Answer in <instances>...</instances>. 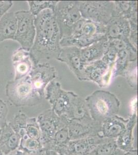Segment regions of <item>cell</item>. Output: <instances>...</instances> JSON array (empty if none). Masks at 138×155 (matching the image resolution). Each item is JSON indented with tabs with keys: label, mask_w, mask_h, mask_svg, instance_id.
Returning a JSON list of instances; mask_svg holds the SVG:
<instances>
[{
	"label": "cell",
	"mask_w": 138,
	"mask_h": 155,
	"mask_svg": "<svg viewBox=\"0 0 138 155\" xmlns=\"http://www.w3.org/2000/svg\"><path fill=\"white\" fill-rule=\"evenodd\" d=\"M13 5L11 1H0V19L11 9Z\"/></svg>",
	"instance_id": "obj_34"
},
{
	"label": "cell",
	"mask_w": 138,
	"mask_h": 155,
	"mask_svg": "<svg viewBox=\"0 0 138 155\" xmlns=\"http://www.w3.org/2000/svg\"><path fill=\"white\" fill-rule=\"evenodd\" d=\"M30 57V50L20 47L14 51L12 56V63L19 62Z\"/></svg>",
	"instance_id": "obj_33"
},
{
	"label": "cell",
	"mask_w": 138,
	"mask_h": 155,
	"mask_svg": "<svg viewBox=\"0 0 138 155\" xmlns=\"http://www.w3.org/2000/svg\"><path fill=\"white\" fill-rule=\"evenodd\" d=\"M54 13L59 29L60 39L71 36L76 23L82 18L79 1H58Z\"/></svg>",
	"instance_id": "obj_5"
},
{
	"label": "cell",
	"mask_w": 138,
	"mask_h": 155,
	"mask_svg": "<svg viewBox=\"0 0 138 155\" xmlns=\"http://www.w3.org/2000/svg\"><path fill=\"white\" fill-rule=\"evenodd\" d=\"M28 116L25 113L19 112L14 115L11 120L7 122L9 125L19 136L20 139L26 134L25 126Z\"/></svg>",
	"instance_id": "obj_26"
},
{
	"label": "cell",
	"mask_w": 138,
	"mask_h": 155,
	"mask_svg": "<svg viewBox=\"0 0 138 155\" xmlns=\"http://www.w3.org/2000/svg\"><path fill=\"white\" fill-rule=\"evenodd\" d=\"M1 129L0 150L2 155H8L17 150L21 139L8 123Z\"/></svg>",
	"instance_id": "obj_20"
},
{
	"label": "cell",
	"mask_w": 138,
	"mask_h": 155,
	"mask_svg": "<svg viewBox=\"0 0 138 155\" xmlns=\"http://www.w3.org/2000/svg\"><path fill=\"white\" fill-rule=\"evenodd\" d=\"M119 150L115 140L108 139L98 145L87 155H115Z\"/></svg>",
	"instance_id": "obj_25"
},
{
	"label": "cell",
	"mask_w": 138,
	"mask_h": 155,
	"mask_svg": "<svg viewBox=\"0 0 138 155\" xmlns=\"http://www.w3.org/2000/svg\"><path fill=\"white\" fill-rule=\"evenodd\" d=\"M8 107L6 102L0 99V128H2L7 123Z\"/></svg>",
	"instance_id": "obj_32"
},
{
	"label": "cell",
	"mask_w": 138,
	"mask_h": 155,
	"mask_svg": "<svg viewBox=\"0 0 138 155\" xmlns=\"http://www.w3.org/2000/svg\"><path fill=\"white\" fill-rule=\"evenodd\" d=\"M79 10L82 18L106 25L115 11V5L110 1H79Z\"/></svg>",
	"instance_id": "obj_6"
},
{
	"label": "cell",
	"mask_w": 138,
	"mask_h": 155,
	"mask_svg": "<svg viewBox=\"0 0 138 155\" xmlns=\"http://www.w3.org/2000/svg\"><path fill=\"white\" fill-rule=\"evenodd\" d=\"M130 28L129 22L120 15L114 12L112 17L106 25L105 36L108 40L120 39L129 41Z\"/></svg>",
	"instance_id": "obj_13"
},
{
	"label": "cell",
	"mask_w": 138,
	"mask_h": 155,
	"mask_svg": "<svg viewBox=\"0 0 138 155\" xmlns=\"http://www.w3.org/2000/svg\"><path fill=\"white\" fill-rule=\"evenodd\" d=\"M137 61L130 62L126 69L124 77H126L130 87L137 88Z\"/></svg>",
	"instance_id": "obj_30"
},
{
	"label": "cell",
	"mask_w": 138,
	"mask_h": 155,
	"mask_svg": "<svg viewBox=\"0 0 138 155\" xmlns=\"http://www.w3.org/2000/svg\"><path fill=\"white\" fill-rule=\"evenodd\" d=\"M137 124V115L133 113L128 118L126 128L123 132L115 140L117 148L124 153L131 152L134 148L133 130Z\"/></svg>",
	"instance_id": "obj_19"
},
{
	"label": "cell",
	"mask_w": 138,
	"mask_h": 155,
	"mask_svg": "<svg viewBox=\"0 0 138 155\" xmlns=\"http://www.w3.org/2000/svg\"><path fill=\"white\" fill-rule=\"evenodd\" d=\"M109 42V41H108ZM117 57V52L113 46L109 44V43L108 48L104 55L101 60L105 62L108 65L115 63Z\"/></svg>",
	"instance_id": "obj_31"
},
{
	"label": "cell",
	"mask_w": 138,
	"mask_h": 155,
	"mask_svg": "<svg viewBox=\"0 0 138 155\" xmlns=\"http://www.w3.org/2000/svg\"><path fill=\"white\" fill-rule=\"evenodd\" d=\"M5 93L9 101L18 107L35 106L42 100L34 90L28 74L21 79L8 81Z\"/></svg>",
	"instance_id": "obj_3"
},
{
	"label": "cell",
	"mask_w": 138,
	"mask_h": 155,
	"mask_svg": "<svg viewBox=\"0 0 138 155\" xmlns=\"http://www.w3.org/2000/svg\"><path fill=\"white\" fill-rule=\"evenodd\" d=\"M18 150L26 155H44L46 151L41 141L31 139L26 134L21 137Z\"/></svg>",
	"instance_id": "obj_24"
},
{
	"label": "cell",
	"mask_w": 138,
	"mask_h": 155,
	"mask_svg": "<svg viewBox=\"0 0 138 155\" xmlns=\"http://www.w3.org/2000/svg\"><path fill=\"white\" fill-rule=\"evenodd\" d=\"M17 28L15 12H7L0 19V42L8 39L14 41Z\"/></svg>",
	"instance_id": "obj_22"
},
{
	"label": "cell",
	"mask_w": 138,
	"mask_h": 155,
	"mask_svg": "<svg viewBox=\"0 0 138 155\" xmlns=\"http://www.w3.org/2000/svg\"><path fill=\"white\" fill-rule=\"evenodd\" d=\"M124 152H123L122 150H118V152H117V153L115 154V155H124Z\"/></svg>",
	"instance_id": "obj_38"
},
{
	"label": "cell",
	"mask_w": 138,
	"mask_h": 155,
	"mask_svg": "<svg viewBox=\"0 0 138 155\" xmlns=\"http://www.w3.org/2000/svg\"><path fill=\"white\" fill-rule=\"evenodd\" d=\"M85 101L92 118L100 123L117 115L121 106V102L114 94L104 90L95 91Z\"/></svg>",
	"instance_id": "obj_2"
},
{
	"label": "cell",
	"mask_w": 138,
	"mask_h": 155,
	"mask_svg": "<svg viewBox=\"0 0 138 155\" xmlns=\"http://www.w3.org/2000/svg\"><path fill=\"white\" fill-rule=\"evenodd\" d=\"M25 131L28 137L41 141V133L37 118L28 117L25 126Z\"/></svg>",
	"instance_id": "obj_29"
},
{
	"label": "cell",
	"mask_w": 138,
	"mask_h": 155,
	"mask_svg": "<svg viewBox=\"0 0 138 155\" xmlns=\"http://www.w3.org/2000/svg\"><path fill=\"white\" fill-rule=\"evenodd\" d=\"M76 95L74 92L63 89L61 84L54 80L46 87L44 97L52 106L51 109L62 117L68 111L73 99Z\"/></svg>",
	"instance_id": "obj_7"
},
{
	"label": "cell",
	"mask_w": 138,
	"mask_h": 155,
	"mask_svg": "<svg viewBox=\"0 0 138 155\" xmlns=\"http://www.w3.org/2000/svg\"><path fill=\"white\" fill-rule=\"evenodd\" d=\"M36 36L30 51L33 66L42 60H57L61 47L60 34L54 12L44 10L35 17Z\"/></svg>",
	"instance_id": "obj_1"
},
{
	"label": "cell",
	"mask_w": 138,
	"mask_h": 155,
	"mask_svg": "<svg viewBox=\"0 0 138 155\" xmlns=\"http://www.w3.org/2000/svg\"><path fill=\"white\" fill-rule=\"evenodd\" d=\"M115 63L108 65L101 59L85 65V71L88 81H92L101 87L108 86L114 76Z\"/></svg>",
	"instance_id": "obj_11"
},
{
	"label": "cell",
	"mask_w": 138,
	"mask_h": 155,
	"mask_svg": "<svg viewBox=\"0 0 138 155\" xmlns=\"http://www.w3.org/2000/svg\"><path fill=\"white\" fill-rule=\"evenodd\" d=\"M8 155H26L24 153H23L22 152H20L19 150H16V152H14L13 153H11Z\"/></svg>",
	"instance_id": "obj_37"
},
{
	"label": "cell",
	"mask_w": 138,
	"mask_h": 155,
	"mask_svg": "<svg viewBox=\"0 0 138 155\" xmlns=\"http://www.w3.org/2000/svg\"><path fill=\"white\" fill-rule=\"evenodd\" d=\"M67 127L71 140L101 134V123L95 121L91 123L70 121Z\"/></svg>",
	"instance_id": "obj_16"
},
{
	"label": "cell",
	"mask_w": 138,
	"mask_h": 155,
	"mask_svg": "<svg viewBox=\"0 0 138 155\" xmlns=\"http://www.w3.org/2000/svg\"><path fill=\"white\" fill-rule=\"evenodd\" d=\"M109 42L106 37L85 48L80 49L82 63L88 64L101 60L108 48Z\"/></svg>",
	"instance_id": "obj_18"
},
{
	"label": "cell",
	"mask_w": 138,
	"mask_h": 155,
	"mask_svg": "<svg viewBox=\"0 0 138 155\" xmlns=\"http://www.w3.org/2000/svg\"><path fill=\"white\" fill-rule=\"evenodd\" d=\"M44 155H60L59 153H57L54 152V151H52V150H46Z\"/></svg>",
	"instance_id": "obj_35"
},
{
	"label": "cell",
	"mask_w": 138,
	"mask_h": 155,
	"mask_svg": "<svg viewBox=\"0 0 138 155\" xmlns=\"http://www.w3.org/2000/svg\"><path fill=\"white\" fill-rule=\"evenodd\" d=\"M1 128H0V136H1ZM0 155H2V153H1V150H0Z\"/></svg>",
	"instance_id": "obj_39"
},
{
	"label": "cell",
	"mask_w": 138,
	"mask_h": 155,
	"mask_svg": "<svg viewBox=\"0 0 138 155\" xmlns=\"http://www.w3.org/2000/svg\"><path fill=\"white\" fill-rule=\"evenodd\" d=\"M106 25L84 19L80 29L69 37L61 39V48L76 47L79 49L85 48L106 37Z\"/></svg>",
	"instance_id": "obj_4"
},
{
	"label": "cell",
	"mask_w": 138,
	"mask_h": 155,
	"mask_svg": "<svg viewBox=\"0 0 138 155\" xmlns=\"http://www.w3.org/2000/svg\"><path fill=\"white\" fill-rule=\"evenodd\" d=\"M28 76L35 92L42 99L46 87L56 78L57 72L54 67L46 62L33 66Z\"/></svg>",
	"instance_id": "obj_10"
},
{
	"label": "cell",
	"mask_w": 138,
	"mask_h": 155,
	"mask_svg": "<svg viewBox=\"0 0 138 155\" xmlns=\"http://www.w3.org/2000/svg\"><path fill=\"white\" fill-rule=\"evenodd\" d=\"M15 15L17 28L14 41H17L22 48L30 51L36 36L35 17L29 11H18Z\"/></svg>",
	"instance_id": "obj_8"
},
{
	"label": "cell",
	"mask_w": 138,
	"mask_h": 155,
	"mask_svg": "<svg viewBox=\"0 0 138 155\" xmlns=\"http://www.w3.org/2000/svg\"><path fill=\"white\" fill-rule=\"evenodd\" d=\"M58 1H28L30 12L34 17L46 9L54 11Z\"/></svg>",
	"instance_id": "obj_27"
},
{
	"label": "cell",
	"mask_w": 138,
	"mask_h": 155,
	"mask_svg": "<svg viewBox=\"0 0 138 155\" xmlns=\"http://www.w3.org/2000/svg\"><path fill=\"white\" fill-rule=\"evenodd\" d=\"M109 139L100 135L90 136L80 139L71 140L66 155H87L98 145Z\"/></svg>",
	"instance_id": "obj_14"
},
{
	"label": "cell",
	"mask_w": 138,
	"mask_h": 155,
	"mask_svg": "<svg viewBox=\"0 0 138 155\" xmlns=\"http://www.w3.org/2000/svg\"><path fill=\"white\" fill-rule=\"evenodd\" d=\"M61 118L65 120L67 123L70 121L84 123L95 122L90 114L85 101L78 95L74 98L66 115Z\"/></svg>",
	"instance_id": "obj_15"
},
{
	"label": "cell",
	"mask_w": 138,
	"mask_h": 155,
	"mask_svg": "<svg viewBox=\"0 0 138 155\" xmlns=\"http://www.w3.org/2000/svg\"><path fill=\"white\" fill-rule=\"evenodd\" d=\"M80 49L73 46L61 48L57 60L66 64L79 80L88 81L85 71V64L81 58Z\"/></svg>",
	"instance_id": "obj_12"
},
{
	"label": "cell",
	"mask_w": 138,
	"mask_h": 155,
	"mask_svg": "<svg viewBox=\"0 0 138 155\" xmlns=\"http://www.w3.org/2000/svg\"><path fill=\"white\" fill-rule=\"evenodd\" d=\"M128 121L115 115L104 120L101 123V136L109 139L116 140L123 132Z\"/></svg>",
	"instance_id": "obj_17"
},
{
	"label": "cell",
	"mask_w": 138,
	"mask_h": 155,
	"mask_svg": "<svg viewBox=\"0 0 138 155\" xmlns=\"http://www.w3.org/2000/svg\"><path fill=\"white\" fill-rule=\"evenodd\" d=\"M71 141L67 126L58 130L45 147L46 150H52L60 155H66L67 147Z\"/></svg>",
	"instance_id": "obj_21"
},
{
	"label": "cell",
	"mask_w": 138,
	"mask_h": 155,
	"mask_svg": "<svg viewBox=\"0 0 138 155\" xmlns=\"http://www.w3.org/2000/svg\"><path fill=\"white\" fill-rule=\"evenodd\" d=\"M115 12L128 21H138V1H115Z\"/></svg>",
	"instance_id": "obj_23"
},
{
	"label": "cell",
	"mask_w": 138,
	"mask_h": 155,
	"mask_svg": "<svg viewBox=\"0 0 138 155\" xmlns=\"http://www.w3.org/2000/svg\"><path fill=\"white\" fill-rule=\"evenodd\" d=\"M124 155H138V152L137 150H135L131 152L125 153Z\"/></svg>",
	"instance_id": "obj_36"
},
{
	"label": "cell",
	"mask_w": 138,
	"mask_h": 155,
	"mask_svg": "<svg viewBox=\"0 0 138 155\" xmlns=\"http://www.w3.org/2000/svg\"><path fill=\"white\" fill-rule=\"evenodd\" d=\"M37 120L40 129L41 141L44 148L58 130L67 126V122L58 116L51 109L40 113L37 117Z\"/></svg>",
	"instance_id": "obj_9"
},
{
	"label": "cell",
	"mask_w": 138,
	"mask_h": 155,
	"mask_svg": "<svg viewBox=\"0 0 138 155\" xmlns=\"http://www.w3.org/2000/svg\"><path fill=\"white\" fill-rule=\"evenodd\" d=\"M12 64L14 68V80L21 79L27 76L33 67L30 57Z\"/></svg>",
	"instance_id": "obj_28"
}]
</instances>
